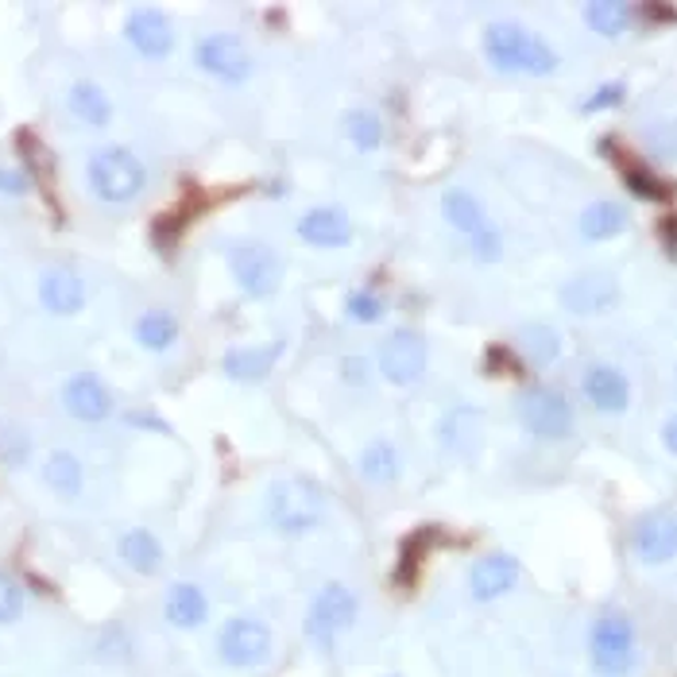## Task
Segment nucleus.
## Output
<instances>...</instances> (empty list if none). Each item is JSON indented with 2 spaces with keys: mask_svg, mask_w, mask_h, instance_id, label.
Returning a JSON list of instances; mask_svg holds the SVG:
<instances>
[{
  "mask_svg": "<svg viewBox=\"0 0 677 677\" xmlns=\"http://www.w3.org/2000/svg\"><path fill=\"white\" fill-rule=\"evenodd\" d=\"M515 580H519V562L511 554H488L473 565L469 573V588H473L476 600H496V596L511 593Z\"/></svg>",
  "mask_w": 677,
  "mask_h": 677,
  "instance_id": "15",
  "label": "nucleus"
},
{
  "mask_svg": "<svg viewBox=\"0 0 677 677\" xmlns=\"http://www.w3.org/2000/svg\"><path fill=\"white\" fill-rule=\"evenodd\" d=\"M441 210H445L449 225H453V229H461V233H469V237H476L481 229H488L481 202H476L473 194H465V190H449V194L441 198Z\"/></svg>",
  "mask_w": 677,
  "mask_h": 677,
  "instance_id": "23",
  "label": "nucleus"
},
{
  "mask_svg": "<svg viewBox=\"0 0 677 677\" xmlns=\"http://www.w3.org/2000/svg\"><path fill=\"white\" fill-rule=\"evenodd\" d=\"M360 473L372 484H392L399 476V453H395L387 441H375L360 453Z\"/></svg>",
  "mask_w": 677,
  "mask_h": 677,
  "instance_id": "29",
  "label": "nucleus"
},
{
  "mask_svg": "<svg viewBox=\"0 0 677 677\" xmlns=\"http://www.w3.org/2000/svg\"><path fill=\"white\" fill-rule=\"evenodd\" d=\"M179 337V321L167 311H147L144 318L136 321V341L151 352H167Z\"/></svg>",
  "mask_w": 677,
  "mask_h": 677,
  "instance_id": "26",
  "label": "nucleus"
},
{
  "mask_svg": "<svg viewBox=\"0 0 677 677\" xmlns=\"http://www.w3.org/2000/svg\"><path fill=\"white\" fill-rule=\"evenodd\" d=\"M20 616H24V588L9 573H0V623H16Z\"/></svg>",
  "mask_w": 677,
  "mask_h": 677,
  "instance_id": "33",
  "label": "nucleus"
},
{
  "mask_svg": "<svg viewBox=\"0 0 677 677\" xmlns=\"http://www.w3.org/2000/svg\"><path fill=\"white\" fill-rule=\"evenodd\" d=\"M588 658L600 677H628L639 662L635 628L623 612H605L588 635Z\"/></svg>",
  "mask_w": 677,
  "mask_h": 677,
  "instance_id": "3",
  "label": "nucleus"
},
{
  "mask_svg": "<svg viewBox=\"0 0 677 677\" xmlns=\"http://www.w3.org/2000/svg\"><path fill=\"white\" fill-rule=\"evenodd\" d=\"M163 612H167V620H171L174 628L194 631V628H202L205 616H210V600H205V593L198 585H190V580H179V585L167 593Z\"/></svg>",
  "mask_w": 677,
  "mask_h": 677,
  "instance_id": "19",
  "label": "nucleus"
},
{
  "mask_svg": "<svg viewBox=\"0 0 677 677\" xmlns=\"http://www.w3.org/2000/svg\"><path fill=\"white\" fill-rule=\"evenodd\" d=\"M40 303L47 306L50 314L70 318V314H78L86 306V283L74 275V271L55 268L40 279Z\"/></svg>",
  "mask_w": 677,
  "mask_h": 677,
  "instance_id": "16",
  "label": "nucleus"
},
{
  "mask_svg": "<svg viewBox=\"0 0 677 677\" xmlns=\"http://www.w3.org/2000/svg\"><path fill=\"white\" fill-rule=\"evenodd\" d=\"M658 233H662V245H666L669 260H677V217H666V221H662Z\"/></svg>",
  "mask_w": 677,
  "mask_h": 677,
  "instance_id": "38",
  "label": "nucleus"
},
{
  "mask_svg": "<svg viewBox=\"0 0 677 677\" xmlns=\"http://www.w3.org/2000/svg\"><path fill=\"white\" fill-rule=\"evenodd\" d=\"M271 646H275V639H271V628L263 620H252V616H237V620L225 623V628H221V635H217L221 662H225V666H233V669L263 666V662L271 658Z\"/></svg>",
  "mask_w": 677,
  "mask_h": 677,
  "instance_id": "5",
  "label": "nucleus"
},
{
  "mask_svg": "<svg viewBox=\"0 0 677 677\" xmlns=\"http://www.w3.org/2000/svg\"><path fill=\"white\" fill-rule=\"evenodd\" d=\"M43 481L50 484V492H58V496H78L82 492V461L74 458V453H66V449H58V453H50L47 465H43Z\"/></svg>",
  "mask_w": 677,
  "mask_h": 677,
  "instance_id": "24",
  "label": "nucleus"
},
{
  "mask_svg": "<svg viewBox=\"0 0 677 677\" xmlns=\"http://www.w3.org/2000/svg\"><path fill=\"white\" fill-rule=\"evenodd\" d=\"M643 16H646V20H662V24H674V20H677V12L669 9V4H646V9H643Z\"/></svg>",
  "mask_w": 677,
  "mask_h": 677,
  "instance_id": "39",
  "label": "nucleus"
},
{
  "mask_svg": "<svg viewBox=\"0 0 677 677\" xmlns=\"http://www.w3.org/2000/svg\"><path fill=\"white\" fill-rule=\"evenodd\" d=\"M194 58L205 74H213V78H221V82L229 86H240L252 78V55H248V47L237 35H205L198 43Z\"/></svg>",
  "mask_w": 677,
  "mask_h": 677,
  "instance_id": "9",
  "label": "nucleus"
},
{
  "mask_svg": "<svg viewBox=\"0 0 677 677\" xmlns=\"http://www.w3.org/2000/svg\"><path fill=\"white\" fill-rule=\"evenodd\" d=\"M124 35H128V43L144 58H167L174 50L171 20H167L159 9H136L132 12L128 24H124Z\"/></svg>",
  "mask_w": 677,
  "mask_h": 677,
  "instance_id": "13",
  "label": "nucleus"
},
{
  "mask_svg": "<svg viewBox=\"0 0 677 677\" xmlns=\"http://www.w3.org/2000/svg\"><path fill=\"white\" fill-rule=\"evenodd\" d=\"M484 55L492 58L496 70H507V74L557 70V50L519 24H492L484 32Z\"/></svg>",
  "mask_w": 677,
  "mask_h": 677,
  "instance_id": "1",
  "label": "nucleus"
},
{
  "mask_svg": "<svg viewBox=\"0 0 677 677\" xmlns=\"http://www.w3.org/2000/svg\"><path fill=\"white\" fill-rule=\"evenodd\" d=\"M473 252H476V260H484V263L499 260V252H504V245H499V233L496 229H481L473 237Z\"/></svg>",
  "mask_w": 677,
  "mask_h": 677,
  "instance_id": "36",
  "label": "nucleus"
},
{
  "mask_svg": "<svg viewBox=\"0 0 677 677\" xmlns=\"http://www.w3.org/2000/svg\"><path fill=\"white\" fill-rule=\"evenodd\" d=\"M623 229H628V213H623L620 205H612V202H596V205H588V210L580 213V233H585L588 240L620 237Z\"/></svg>",
  "mask_w": 677,
  "mask_h": 677,
  "instance_id": "25",
  "label": "nucleus"
},
{
  "mask_svg": "<svg viewBox=\"0 0 677 677\" xmlns=\"http://www.w3.org/2000/svg\"><path fill=\"white\" fill-rule=\"evenodd\" d=\"M349 139L360 147V151H375L380 147V139H384V124H380V116L375 113H349Z\"/></svg>",
  "mask_w": 677,
  "mask_h": 677,
  "instance_id": "32",
  "label": "nucleus"
},
{
  "mask_svg": "<svg viewBox=\"0 0 677 677\" xmlns=\"http://www.w3.org/2000/svg\"><path fill=\"white\" fill-rule=\"evenodd\" d=\"M268 519L275 531L283 534H303L314 531L326 519V496L314 481L294 476V481H279L268 492Z\"/></svg>",
  "mask_w": 677,
  "mask_h": 677,
  "instance_id": "2",
  "label": "nucleus"
},
{
  "mask_svg": "<svg viewBox=\"0 0 677 677\" xmlns=\"http://www.w3.org/2000/svg\"><path fill=\"white\" fill-rule=\"evenodd\" d=\"M229 268L233 279L240 283V291L252 294V298H268V294L279 291L283 283V263L271 248L256 245V240H245L229 252Z\"/></svg>",
  "mask_w": 677,
  "mask_h": 677,
  "instance_id": "8",
  "label": "nucleus"
},
{
  "mask_svg": "<svg viewBox=\"0 0 677 677\" xmlns=\"http://www.w3.org/2000/svg\"><path fill=\"white\" fill-rule=\"evenodd\" d=\"M662 445H666L669 453H677V415H669V422L662 426Z\"/></svg>",
  "mask_w": 677,
  "mask_h": 677,
  "instance_id": "41",
  "label": "nucleus"
},
{
  "mask_svg": "<svg viewBox=\"0 0 677 677\" xmlns=\"http://www.w3.org/2000/svg\"><path fill=\"white\" fill-rule=\"evenodd\" d=\"M298 237L314 248H345L352 240V221L341 210H311L298 221Z\"/></svg>",
  "mask_w": 677,
  "mask_h": 677,
  "instance_id": "18",
  "label": "nucleus"
},
{
  "mask_svg": "<svg viewBox=\"0 0 677 677\" xmlns=\"http://www.w3.org/2000/svg\"><path fill=\"white\" fill-rule=\"evenodd\" d=\"M63 407L70 410L78 422H105L113 415V395L93 372H78L66 380L63 387Z\"/></svg>",
  "mask_w": 677,
  "mask_h": 677,
  "instance_id": "12",
  "label": "nucleus"
},
{
  "mask_svg": "<svg viewBox=\"0 0 677 677\" xmlns=\"http://www.w3.org/2000/svg\"><path fill=\"white\" fill-rule=\"evenodd\" d=\"M620 303V283L608 271H580L562 286V306L573 314H605Z\"/></svg>",
  "mask_w": 677,
  "mask_h": 677,
  "instance_id": "10",
  "label": "nucleus"
},
{
  "mask_svg": "<svg viewBox=\"0 0 677 677\" xmlns=\"http://www.w3.org/2000/svg\"><path fill=\"white\" fill-rule=\"evenodd\" d=\"M623 98H628V86H623V82H608V86H600V90H596L593 98L585 101V113H600V109H616Z\"/></svg>",
  "mask_w": 677,
  "mask_h": 677,
  "instance_id": "35",
  "label": "nucleus"
},
{
  "mask_svg": "<svg viewBox=\"0 0 677 677\" xmlns=\"http://www.w3.org/2000/svg\"><path fill=\"white\" fill-rule=\"evenodd\" d=\"M121 557L128 569L144 573V577H151V573L163 569V546H159V539L151 531H128L121 539Z\"/></svg>",
  "mask_w": 677,
  "mask_h": 677,
  "instance_id": "21",
  "label": "nucleus"
},
{
  "mask_svg": "<svg viewBox=\"0 0 677 677\" xmlns=\"http://www.w3.org/2000/svg\"><path fill=\"white\" fill-rule=\"evenodd\" d=\"M623 182H628L631 194L643 198V202H669V198H674V187H669L666 179H658V174H651L646 167H628V171H623Z\"/></svg>",
  "mask_w": 677,
  "mask_h": 677,
  "instance_id": "30",
  "label": "nucleus"
},
{
  "mask_svg": "<svg viewBox=\"0 0 677 677\" xmlns=\"http://www.w3.org/2000/svg\"><path fill=\"white\" fill-rule=\"evenodd\" d=\"M585 395L596 410H608V415H620L631 403V387H628V380H623V372H616V368H608V364L588 368Z\"/></svg>",
  "mask_w": 677,
  "mask_h": 677,
  "instance_id": "17",
  "label": "nucleus"
},
{
  "mask_svg": "<svg viewBox=\"0 0 677 677\" xmlns=\"http://www.w3.org/2000/svg\"><path fill=\"white\" fill-rule=\"evenodd\" d=\"M349 318L352 321H380L384 318V298H375L372 291H357L349 294Z\"/></svg>",
  "mask_w": 677,
  "mask_h": 677,
  "instance_id": "34",
  "label": "nucleus"
},
{
  "mask_svg": "<svg viewBox=\"0 0 677 677\" xmlns=\"http://www.w3.org/2000/svg\"><path fill=\"white\" fill-rule=\"evenodd\" d=\"M357 596H352V588L345 585H326L318 593V600L311 605V616H306V635L314 639L318 646H334L337 635H345V631L357 623Z\"/></svg>",
  "mask_w": 677,
  "mask_h": 677,
  "instance_id": "6",
  "label": "nucleus"
},
{
  "mask_svg": "<svg viewBox=\"0 0 677 677\" xmlns=\"http://www.w3.org/2000/svg\"><path fill=\"white\" fill-rule=\"evenodd\" d=\"M380 372L392 384H415L418 375L426 372V341L410 329H395L380 349Z\"/></svg>",
  "mask_w": 677,
  "mask_h": 677,
  "instance_id": "11",
  "label": "nucleus"
},
{
  "mask_svg": "<svg viewBox=\"0 0 677 677\" xmlns=\"http://www.w3.org/2000/svg\"><path fill=\"white\" fill-rule=\"evenodd\" d=\"M519 422L539 438H569L573 433V407L554 387H527L519 395Z\"/></svg>",
  "mask_w": 677,
  "mask_h": 677,
  "instance_id": "7",
  "label": "nucleus"
},
{
  "mask_svg": "<svg viewBox=\"0 0 677 677\" xmlns=\"http://www.w3.org/2000/svg\"><path fill=\"white\" fill-rule=\"evenodd\" d=\"M519 345H522V352H527V360H531L534 368L554 364L557 352H562V337H557L550 326H527L519 334Z\"/></svg>",
  "mask_w": 677,
  "mask_h": 677,
  "instance_id": "28",
  "label": "nucleus"
},
{
  "mask_svg": "<svg viewBox=\"0 0 677 677\" xmlns=\"http://www.w3.org/2000/svg\"><path fill=\"white\" fill-rule=\"evenodd\" d=\"M0 190H12V194H20V190H27V179L24 174H16V171H0Z\"/></svg>",
  "mask_w": 677,
  "mask_h": 677,
  "instance_id": "40",
  "label": "nucleus"
},
{
  "mask_svg": "<svg viewBox=\"0 0 677 677\" xmlns=\"http://www.w3.org/2000/svg\"><path fill=\"white\" fill-rule=\"evenodd\" d=\"M585 24L596 35H623L631 24V4H623V0H593L585 9Z\"/></svg>",
  "mask_w": 677,
  "mask_h": 677,
  "instance_id": "27",
  "label": "nucleus"
},
{
  "mask_svg": "<svg viewBox=\"0 0 677 677\" xmlns=\"http://www.w3.org/2000/svg\"><path fill=\"white\" fill-rule=\"evenodd\" d=\"M635 554L646 565H662L677 554V519L674 515H646L635 527Z\"/></svg>",
  "mask_w": 677,
  "mask_h": 677,
  "instance_id": "14",
  "label": "nucleus"
},
{
  "mask_svg": "<svg viewBox=\"0 0 677 677\" xmlns=\"http://www.w3.org/2000/svg\"><path fill=\"white\" fill-rule=\"evenodd\" d=\"M488 372H519V360H511L507 349H488Z\"/></svg>",
  "mask_w": 677,
  "mask_h": 677,
  "instance_id": "37",
  "label": "nucleus"
},
{
  "mask_svg": "<svg viewBox=\"0 0 677 677\" xmlns=\"http://www.w3.org/2000/svg\"><path fill=\"white\" fill-rule=\"evenodd\" d=\"M66 105H70V113L78 116V121L93 124V128L109 124V116H113V101H109L105 90H101V86H93V82H74Z\"/></svg>",
  "mask_w": 677,
  "mask_h": 677,
  "instance_id": "22",
  "label": "nucleus"
},
{
  "mask_svg": "<svg viewBox=\"0 0 677 677\" xmlns=\"http://www.w3.org/2000/svg\"><path fill=\"white\" fill-rule=\"evenodd\" d=\"M279 352H283V345H260V349H233V352H225V372L233 375V380H263V375L275 368V360H279Z\"/></svg>",
  "mask_w": 677,
  "mask_h": 677,
  "instance_id": "20",
  "label": "nucleus"
},
{
  "mask_svg": "<svg viewBox=\"0 0 677 677\" xmlns=\"http://www.w3.org/2000/svg\"><path fill=\"white\" fill-rule=\"evenodd\" d=\"M426 546H430V531L426 534L418 531L403 542V557H399V565H395V580H399V585H410V580L418 577V569H422V562H426Z\"/></svg>",
  "mask_w": 677,
  "mask_h": 677,
  "instance_id": "31",
  "label": "nucleus"
},
{
  "mask_svg": "<svg viewBox=\"0 0 677 677\" xmlns=\"http://www.w3.org/2000/svg\"><path fill=\"white\" fill-rule=\"evenodd\" d=\"M147 171L128 147H101L90 159V190L109 205H124L144 190Z\"/></svg>",
  "mask_w": 677,
  "mask_h": 677,
  "instance_id": "4",
  "label": "nucleus"
}]
</instances>
